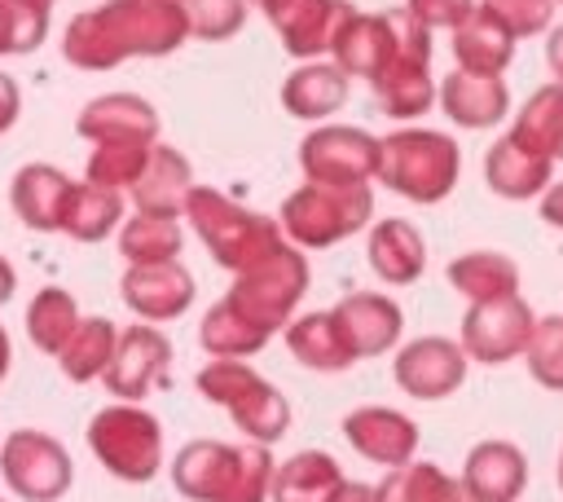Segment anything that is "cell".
Returning <instances> with one entry per match:
<instances>
[{"label":"cell","mask_w":563,"mask_h":502,"mask_svg":"<svg viewBox=\"0 0 563 502\" xmlns=\"http://www.w3.org/2000/svg\"><path fill=\"white\" fill-rule=\"evenodd\" d=\"M0 502H4V498H0Z\"/></svg>","instance_id":"54"},{"label":"cell","mask_w":563,"mask_h":502,"mask_svg":"<svg viewBox=\"0 0 563 502\" xmlns=\"http://www.w3.org/2000/svg\"><path fill=\"white\" fill-rule=\"evenodd\" d=\"M343 484V471L321 449H299L268 476V502H330Z\"/></svg>","instance_id":"29"},{"label":"cell","mask_w":563,"mask_h":502,"mask_svg":"<svg viewBox=\"0 0 563 502\" xmlns=\"http://www.w3.org/2000/svg\"><path fill=\"white\" fill-rule=\"evenodd\" d=\"M70 176L53 163H22L9 181V203L18 211V220L35 233H62V216H66V198H70Z\"/></svg>","instance_id":"20"},{"label":"cell","mask_w":563,"mask_h":502,"mask_svg":"<svg viewBox=\"0 0 563 502\" xmlns=\"http://www.w3.org/2000/svg\"><path fill=\"white\" fill-rule=\"evenodd\" d=\"M92 458L128 484H145L163 467V423L136 401H114L88 418Z\"/></svg>","instance_id":"8"},{"label":"cell","mask_w":563,"mask_h":502,"mask_svg":"<svg viewBox=\"0 0 563 502\" xmlns=\"http://www.w3.org/2000/svg\"><path fill=\"white\" fill-rule=\"evenodd\" d=\"M246 4H255V9H260V13H264V18H268V13H273V9H282V4H286V0H246Z\"/></svg>","instance_id":"51"},{"label":"cell","mask_w":563,"mask_h":502,"mask_svg":"<svg viewBox=\"0 0 563 502\" xmlns=\"http://www.w3.org/2000/svg\"><path fill=\"white\" fill-rule=\"evenodd\" d=\"M13 286H18V277H13V264L0 255V308L13 299Z\"/></svg>","instance_id":"49"},{"label":"cell","mask_w":563,"mask_h":502,"mask_svg":"<svg viewBox=\"0 0 563 502\" xmlns=\"http://www.w3.org/2000/svg\"><path fill=\"white\" fill-rule=\"evenodd\" d=\"M453 57H457V70H471V75H501L515 57V35L493 18L484 13L479 4L453 26Z\"/></svg>","instance_id":"27"},{"label":"cell","mask_w":563,"mask_h":502,"mask_svg":"<svg viewBox=\"0 0 563 502\" xmlns=\"http://www.w3.org/2000/svg\"><path fill=\"white\" fill-rule=\"evenodd\" d=\"M299 167L317 185H365L378 172V137L347 123H321L299 141Z\"/></svg>","instance_id":"11"},{"label":"cell","mask_w":563,"mask_h":502,"mask_svg":"<svg viewBox=\"0 0 563 502\" xmlns=\"http://www.w3.org/2000/svg\"><path fill=\"white\" fill-rule=\"evenodd\" d=\"M330 502H378V498H374V484H356V480H343V484H339V493H334Z\"/></svg>","instance_id":"48"},{"label":"cell","mask_w":563,"mask_h":502,"mask_svg":"<svg viewBox=\"0 0 563 502\" xmlns=\"http://www.w3.org/2000/svg\"><path fill=\"white\" fill-rule=\"evenodd\" d=\"M378 502H475L457 476L440 471L435 462H400L387 467V476L374 484Z\"/></svg>","instance_id":"32"},{"label":"cell","mask_w":563,"mask_h":502,"mask_svg":"<svg viewBox=\"0 0 563 502\" xmlns=\"http://www.w3.org/2000/svg\"><path fill=\"white\" fill-rule=\"evenodd\" d=\"M559 489H563V454H559Z\"/></svg>","instance_id":"53"},{"label":"cell","mask_w":563,"mask_h":502,"mask_svg":"<svg viewBox=\"0 0 563 502\" xmlns=\"http://www.w3.org/2000/svg\"><path fill=\"white\" fill-rule=\"evenodd\" d=\"M369 269L387 282V286H409V282H418L422 277V269H427V242H422V233L409 225V220H400V216H387V220H378L374 229H369Z\"/></svg>","instance_id":"25"},{"label":"cell","mask_w":563,"mask_h":502,"mask_svg":"<svg viewBox=\"0 0 563 502\" xmlns=\"http://www.w3.org/2000/svg\"><path fill=\"white\" fill-rule=\"evenodd\" d=\"M545 62H550L554 79L563 84V26H554V31H550V40H545Z\"/></svg>","instance_id":"47"},{"label":"cell","mask_w":563,"mask_h":502,"mask_svg":"<svg viewBox=\"0 0 563 502\" xmlns=\"http://www.w3.org/2000/svg\"><path fill=\"white\" fill-rule=\"evenodd\" d=\"M440 97V110L457 123V128H493L506 119L510 110V88L501 75H471V70H453L444 75V84L435 88Z\"/></svg>","instance_id":"22"},{"label":"cell","mask_w":563,"mask_h":502,"mask_svg":"<svg viewBox=\"0 0 563 502\" xmlns=\"http://www.w3.org/2000/svg\"><path fill=\"white\" fill-rule=\"evenodd\" d=\"M75 326H79V304H75V295L66 286H40L31 295V304H26V339L40 352L57 357V348L70 339Z\"/></svg>","instance_id":"37"},{"label":"cell","mask_w":563,"mask_h":502,"mask_svg":"<svg viewBox=\"0 0 563 502\" xmlns=\"http://www.w3.org/2000/svg\"><path fill=\"white\" fill-rule=\"evenodd\" d=\"M198 343H202L211 357H233V361H242V357H255V352L268 343V335H264L260 326H251L246 317H238V313L220 299V304H211V308L202 313V321H198Z\"/></svg>","instance_id":"38"},{"label":"cell","mask_w":563,"mask_h":502,"mask_svg":"<svg viewBox=\"0 0 563 502\" xmlns=\"http://www.w3.org/2000/svg\"><path fill=\"white\" fill-rule=\"evenodd\" d=\"M532 321H537V313L519 295L471 304L466 317H462V343L457 348L466 352V361L501 365V361L523 352V343L532 335Z\"/></svg>","instance_id":"12"},{"label":"cell","mask_w":563,"mask_h":502,"mask_svg":"<svg viewBox=\"0 0 563 502\" xmlns=\"http://www.w3.org/2000/svg\"><path fill=\"white\" fill-rule=\"evenodd\" d=\"M303 291H308V260H303L299 247L282 242L264 260H255L242 273H233V286H229L224 304L273 339L295 317Z\"/></svg>","instance_id":"7"},{"label":"cell","mask_w":563,"mask_h":502,"mask_svg":"<svg viewBox=\"0 0 563 502\" xmlns=\"http://www.w3.org/2000/svg\"><path fill=\"white\" fill-rule=\"evenodd\" d=\"M374 216V194L369 185H299L282 211L273 216L282 225V238H290V247H334L343 238H352L356 229H365Z\"/></svg>","instance_id":"6"},{"label":"cell","mask_w":563,"mask_h":502,"mask_svg":"<svg viewBox=\"0 0 563 502\" xmlns=\"http://www.w3.org/2000/svg\"><path fill=\"white\" fill-rule=\"evenodd\" d=\"M185 247V233H180V220L176 216H128L123 229H119V255L128 264H163V260H176Z\"/></svg>","instance_id":"36"},{"label":"cell","mask_w":563,"mask_h":502,"mask_svg":"<svg viewBox=\"0 0 563 502\" xmlns=\"http://www.w3.org/2000/svg\"><path fill=\"white\" fill-rule=\"evenodd\" d=\"M194 383H198L202 401L229 410V418L242 427L246 440L273 445V440L286 436V427H290V401H286L264 374H255L246 361L211 357V361L198 370Z\"/></svg>","instance_id":"5"},{"label":"cell","mask_w":563,"mask_h":502,"mask_svg":"<svg viewBox=\"0 0 563 502\" xmlns=\"http://www.w3.org/2000/svg\"><path fill=\"white\" fill-rule=\"evenodd\" d=\"M391 48H396V40H391L387 13H361V9L343 22V31H339L334 44H330L334 66H339L343 75H361V79H374V75L387 66Z\"/></svg>","instance_id":"26"},{"label":"cell","mask_w":563,"mask_h":502,"mask_svg":"<svg viewBox=\"0 0 563 502\" xmlns=\"http://www.w3.org/2000/svg\"><path fill=\"white\" fill-rule=\"evenodd\" d=\"M343 436L361 458L383 462V467H400L418 454L413 418L391 405H361V410L343 414Z\"/></svg>","instance_id":"18"},{"label":"cell","mask_w":563,"mask_h":502,"mask_svg":"<svg viewBox=\"0 0 563 502\" xmlns=\"http://www.w3.org/2000/svg\"><path fill=\"white\" fill-rule=\"evenodd\" d=\"M347 101V75L334 66V62H303L286 75L282 84V106L295 114V119H330L339 106Z\"/></svg>","instance_id":"28"},{"label":"cell","mask_w":563,"mask_h":502,"mask_svg":"<svg viewBox=\"0 0 563 502\" xmlns=\"http://www.w3.org/2000/svg\"><path fill=\"white\" fill-rule=\"evenodd\" d=\"M339 339L347 343V352L361 357H383L387 348H396L400 330H405V313L396 299L378 295V291H352L330 308Z\"/></svg>","instance_id":"16"},{"label":"cell","mask_w":563,"mask_h":502,"mask_svg":"<svg viewBox=\"0 0 563 502\" xmlns=\"http://www.w3.org/2000/svg\"><path fill=\"white\" fill-rule=\"evenodd\" d=\"M136 211L145 216H180L185 194L194 189V167L176 145H150V159L141 167V176L128 185Z\"/></svg>","instance_id":"23"},{"label":"cell","mask_w":563,"mask_h":502,"mask_svg":"<svg viewBox=\"0 0 563 502\" xmlns=\"http://www.w3.org/2000/svg\"><path fill=\"white\" fill-rule=\"evenodd\" d=\"M189 35L198 40H229L246 22V0H180Z\"/></svg>","instance_id":"42"},{"label":"cell","mask_w":563,"mask_h":502,"mask_svg":"<svg viewBox=\"0 0 563 502\" xmlns=\"http://www.w3.org/2000/svg\"><path fill=\"white\" fill-rule=\"evenodd\" d=\"M391 374H396L400 392H409L413 401H440V396L462 388L466 352L444 335H422V339H413L396 352Z\"/></svg>","instance_id":"14"},{"label":"cell","mask_w":563,"mask_h":502,"mask_svg":"<svg viewBox=\"0 0 563 502\" xmlns=\"http://www.w3.org/2000/svg\"><path fill=\"white\" fill-rule=\"evenodd\" d=\"M145 159H150V145H141V141H106V145H92L88 167H84V181L123 194L141 176Z\"/></svg>","instance_id":"39"},{"label":"cell","mask_w":563,"mask_h":502,"mask_svg":"<svg viewBox=\"0 0 563 502\" xmlns=\"http://www.w3.org/2000/svg\"><path fill=\"white\" fill-rule=\"evenodd\" d=\"M194 273L180 260H163V264H128L119 295L123 304L141 317V321H172L180 313H189L194 304Z\"/></svg>","instance_id":"15"},{"label":"cell","mask_w":563,"mask_h":502,"mask_svg":"<svg viewBox=\"0 0 563 502\" xmlns=\"http://www.w3.org/2000/svg\"><path fill=\"white\" fill-rule=\"evenodd\" d=\"M519 357L528 361V370L541 388L563 392V317H537Z\"/></svg>","instance_id":"40"},{"label":"cell","mask_w":563,"mask_h":502,"mask_svg":"<svg viewBox=\"0 0 563 502\" xmlns=\"http://www.w3.org/2000/svg\"><path fill=\"white\" fill-rule=\"evenodd\" d=\"M479 9L493 13L515 40L550 31V18H554V0H484Z\"/></svg>","instance_id":"43"},{"label":"cell","mask_w":563,"mask_h":502,"mask_svg":"<svg viewBox=\"0 0 563 502\" xmlns=\"http://www.w3.org/2000/svg\"><path fill=\"white\" fill-rule=\"evenodd\" d=\"M26 4H35V9H48V4H53V0H26Z\"/></svg>","instance_id":"52"},{"label":"cell","mask_w":563,"mask_h":502,"mask_svg":"<svg viewBox=\"0 0 563 502\" xmlns=\"http://www.w3.org/2000/svg\"><path fill=\"white\" fill-rule=\"evenodd\" d=\"M286 348L299 365L308 370H321V374H334V370H347L356 357L347 352V343L339 339V326L330 313H303V317H290L286 321Z\"/></svg>","instance_id":"33"},{"label":"cell","mask_w":563,"mask_h":502,"mask_svg":"<svg viewBox=\"0 0 563 502\" xmlns=\"http://www.w3.org/2000/svg\"><path fill=\"white\" fill-rule=\"evenodd\" d=\"M189 40L180 0H106L62 31V57L79 70H114L132 57H167Z\"/></svg>","instance_id":"1"},{"label":"cell","mask_w":563,"mask_h":502,"mask_svg":"<svg viewBox=\"0 0 563 502\" xmlns=\"http://www.w3.org/2000/svg\"><path fill=\"white\" fill-rule=\"evenodd\" d=\"M9 361H13V343H9V330L0 326V383H4V374H9Z\"/></svg>","instance_id":"50"},{"label":"cell","mask_w":563,"mask_h":502,"mask_svg":"<svg viewBox=\"0 0 563 502\" xmlns=\"http://www.w3.org/2000/svg\"><path fill=\"white\" fill-rule=\"evenodd\" d=\"M515 137L523 150L563 163V84H545L528 97V106L515 114V128L506 132Z\"/></svg>","instance_id":"34"},{"label":"cell","mask_w":563,"mask_h":502,"mask_svg":"<svg viewBox=\"0 0 563 502\" xmlns=\"http://www.w3.org/2000/svg\"><path fill=\"white\" fill-rule=\"evenodd\" d=\"M123 225V194L92 185V181H75L70 198H66V216H62V233L75 242H106L114 229Z\"/></svg>","instance_id":"30"},{"label":"cell","mask_w":563,"mask_h":502,"mask_svg":"<svg viewBox=\"0 0 563 502\" xmlns=\"http://www.w3.org/2000/svg\"><path fill=\"white\" fill-rule=\"evenodd\" d=\"M75 132L92 145H106V141L154 145L158 141V110L136 92H101L79 110Z\"/></svg>","instance_id":"19"},{"label":"cell","mask_w":563,"mask_h":502,"mask_svg":"<svg viewBox=\"0 0 563 502\" xmlns=\"http://www.w3.org/2000/svg\"><path fill=\"white\" fill-rule=\"evenodd\" d=\"M471 9L475 0H405V13L427 31H453Z\"/></svg>","instance_id":"44"},{"label":"cell","mask_w":563,"mask_h":502,"mask_svg":"<svg viewBox=\"0 0 563 502\" xmlns=\"http://www.w3.org/2000/svg\"><path fill=\"white\" fill-rule=\"evenodd\" d=\"M444 273H449V286L462 291L471 304L519 295V264L501 251H466V255L449 260Z\"/></svg>","instance_id":"31"},{"label":"cell","mask_w":563,"mask_h":502,"mask_svg":"<svg viewBox=\"0 0 563 502\" xmlns=\"http://www.w3.org/2000/svg\"><path fill=\"white\" fill-rule=\"evenodd\" d=\"M167 365H172V339L158 326L136 321V326L119 330L101 379L114 401H141V396H150L154 383L167 379Z\"/></svg>","instance_id":"13"},{"label":"cell","mask_w":563,"mask_h":502,"mask_svg":"<svg viewBox=\"0 0 563 502\" xmlns=\"http://www.w3.org/2000/svg\"><path fill=\"white\" fill-rule=\"evenodd\" d=\"M387 22H391L396 48H391L387 66L369 79L374 101L391 119L427 114L431 101H435V84H431V31L422 22H413L405 9H391Z\"/></svg>","instance_id":"9"},{"label":"cell","mask_w":563,"mask_h":502,"mask_svg":"<svg viewBox=\"0 0 563 502\" xmlns=\"http://www.w3.org/2000/svg\"><path fill=\"white\" fill-rule=\"evenodd\" d=\"M484 181H488V189L497 198L519 203V198H537L554 181V163L532 154V150H523L515 137H501L484 154Z\"/></svg>","instance_id":"24"},{"label":"cell","mask_w":563,"mask_h":502,"mask_svg":"<svg viewBox=\"0 0 563 502\" xmlns=\"http://www.w3.org/2000/svg\"><path fill=\"white\" fill-rule=\"evenodd\" d=\"M18 114H22V92H18L13 75H4V70H0V137L18 123Z\"/></svg>","instance_id":"45"},{"label":"cell","mask_w":563,"mask_h":502,"mask_svg":"<svg viewBox=\"0 0 563 502\" xmlns=\"http://www.w3.org/2000/svg\"><path fill=\"white\" fill-rule=\"evenodd\" d=\"M356 9L347 0H286L282 9L268 13L273 31L282 35V48L299 62H317L321 53H330L334 35L343 31V22Z\"/></svg>","instance_id":"17"},{"label":"cell","mask_w":563,"mask_h":502,"mask_svg":"<svg viewBox=\"0 0 563 502\" xmlns=\"http://www.w3.org/2000/svg\"><path fill=\"white\" fill-rule=\"evenodd\" d=\"M541 220L554 225V229H563V181H550L541 189Z\"/></svg>","instance_id":"46"},{"label":"cell","mask_w":563,"mask_h":502,"mask_svg":"<svg viewBox=\"0 0 563 502\" xmlns=\"http://www.w3.org/2000/svg\"><path fill=\"white\" fill-rule=\"evenodd\" d=\"M180 216H189L198 242L211 251V260L229 273H242L246 264L264 260L268 251H277L286 238H282V225L264 211H251L242 203H233L229 194L211 189V185H194L185 194V207Z\"/></svg>","instance_id":"3"},{"label":"cell","mask_w":563,"mask_h":502,"mask_svg":"<svg viewBox=\"0 0 563 502\" xmlns=\"http://www.w3.org/2000/svg\"><path fill=\"white\" fill-rule=\"evenodd\" d=\"M48 35V9H35L26 0H0V57L35 53Z\"/></svg>","instance_id":"41"},{"label":"cell","mask_w":563,"mask_h":502,"mask_svg":"<svg viewBox=\"0 0 563 502\" xmlns=\"http://www.w3.org/2000/svg\"><path fill=\"white\" fill-rule=\"evenodd\" d=\"M462 150L449 132L435 128H400L378 141V181L409 203H440L457 185Z\"/></svg>","instance_id":"4"},{"label":"cell","mask_w":563,"mask_h":502,"mask_svg":"<svg viewBox=\"0 0 563 502\" xmlns=\"http://www.w3.org/2000/svg\"><path fill=\"white\" fill-rule=\"evenodd\" d=\"M0 480L22 502H57L75 484V462L57 436L18 427L0 440Z\"/></svg>","instance_id":"10"},{"label":"cell","mask_w":563,"mask_h":502,"mask_svg":"<svg viewBox=\"0 0 563 502\" xmlns=\"http://www.w3.org/2000/svg\"><path fill=\"white\" fill-rule=\"evenodd\" d=\"M528 484L523 449L510 440H479L462 462V489L475 502H515Z\"/></svg>","instance_id":"21"},{"label":"cell","mask_w":563,"mask_h":502,"mask_svg":"<svg viewBox=\"0 0 563 502\" xmlns=\"http://www.w3.org/2000/svg\"><path fill=\"white\" fill-rule=\"evenodd\" d=\"M268 445L189 440L172 458V484L189 502H268Z\"/></svg>","instance_id":"2"},{"label":"cell","mask_w":563,"mask_h":502,"mask_svg":"<svg viewBox=\"0 0 563 502\" xmlns=\"http://www.w3.org/2000/svg\"><path fill=\"white\" fill-rule=\"evenodd\" d=\"M114 339H119V326L110 317H79V326L70 330V339L57 348V365L70 383H88V379H101L110 352H114Z\"/></svg>","instance_id":"35"}]
</instances>
